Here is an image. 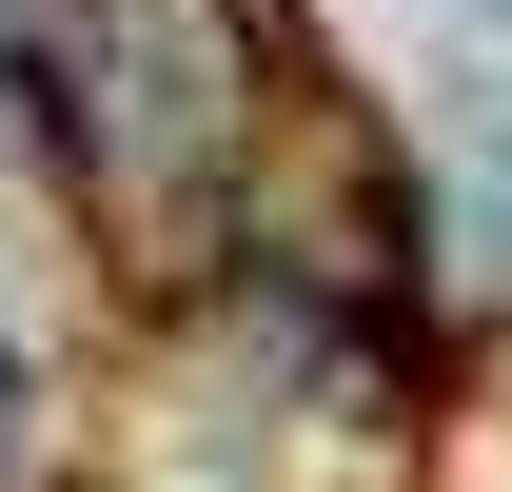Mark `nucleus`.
<instances>
[{"mask_svg": "<svg viewBox=\"0 0 512 492\" xmlns=\"http://www.w3.org/2000/svg\"><path fill=\"white\" fill-rule=\"evenodd\" d=\"M0 414H20V355H0Z\"/></svg>", "mask_w": 512, "mask_h": 492, "instance_id": "obj_1", "label": "nucleus"}]
</instances>
